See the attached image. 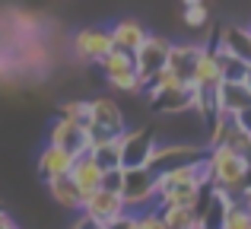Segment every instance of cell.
<instances>
[{"label": "cell", "mask_w": 251, "mask_h": 229, "mask_svg": "<svg viewBox=\"0 0 251 229\" xmlns=\"http://www.w3.org/2000/svg\"><path fill=\"white\" fill-rule=\"evenodd\" d=\"M207 169H210V188L229 194V198H239L251 185V162L229 147H210Z\"/></svg>", "instance_id": "obj_1"}, {"label": "cell", "mask_w": 251, "mask_h": 229, "mask_svg": "<svg viewBox=\"0 0 251 229\" xmlns=\"http://www.w3.org/2000/svg\"><path fill=\"white\" fill-rule=\"evenodd\" d=\"M99 70L105 74V80L111 83L115 89H121V93H147V83L140 80V74H137V61L130 51H121V48H111L108 54L99 61Z\"/></svg>", "instance_id": "obj_2"}, {"label": "cell", "mask_w": 251, "mask_h": 229, "mask_svg": "<svg viewBox=\"0 0 251 229\" xmlns=\"http://www.w3.org/2000/svg\"><path fill=\"white\" fill-rule=\"evenodd\" d=\"M203 156L207 153H203L201 147H194V143H153L147 169L153 175H159V172H169V169H175V166L197 162V159H203Z\"/></svg>", "instance_id": "obj_3"}, {"label": "cell", "mask_w": 251, "mask_h": 229, "mask_svg": "<svg viewBox=\"0 0 251 229\" xmlns=\"http://www.w3.org/2000/svg\"><path fill=\"white\" fill-rule=\"evenodd\" d=\"M111 48H115L111 29H105V25H86L74 35V57L83 64H99Z\"/></svg>", "instance_id": "obj_4"}, {"label": "cell", "mask_w": 251, "mask_h": 229, "mask_svg": "<svg viewBox=\"0 0 251 229\" xmlns=\"http://www.w3.org/2000/svg\"><path fill=\"white\" fill-rule=\"evenodd\" d=\"M153 130L137 127V130H121L118 134V147H121V169H143L153 153Z\"/></svg>", "instance_id": "obj_5"}, {"label": "cell", "mask_w": 251, "mask_h": 229, "mask_svg": "<svg viewBox=\"0 0 251 229\" xmlns=\"http://www.w3.org/2000/svg\"><path fill=\"white\" fill-rule=\"evenodd\" d=\"M169 51H172V42L166 35H147V42L134 51L137 74H140V80L147 83V86H150V80L169 64Z\"/></svg>", "instance_id": "obj_6"}, {"label": "cell", "mask_w": 251, "mask_h": 229, "mask_svg": "<svg viewBox=\"0 0 251 229\" xmlns=\"http://www.w3.org/2000/svg\"><path fill=\"white\" fill-rule=\"evenodd\" d=\"M121 198L127 210L147 207L150 201H156V175L143 169H124V185H121Z\"/></svg>", "instance_id": "obj_7"}, {"label": "cell", "mask_w": 251, "mask_h": 229, "mask_svg": "<svg viewBox=\"0 0 251 229\" xmlns=\"http://www.w3.org/2000/svg\"><path fill=\"white\" fill-rule=\"evenodd\" d=\"M124 210H127V207H124L121 191H108V188H96V191H92L89 198H83V204H80V213L92 217L102 226L111 223L115 217H121Z\"/></svg>", "instance_id": "obj_8"}, {"label": "cell", "mask_w": 251, "mask_h": 229, "mask_svg": "<svg viewBox=\"0 0 251 229\" xmlns=\"http://www.w3.org/2000/svg\"><path fill=\"white\" fill-rule=\"evenodd\" d=\"M48 143L67 150L74 156L89 153V137H86V124H76L70 118H57L54 124L48 127Z\"/></svg>", "instance_id": "obj_9"}, {"label": "cell", "mask_w": 251, "mask_h": 229, "mask_svg": "<svg viewBox=\"0 0 251 229\" xmlns=\"http://www.w3.org/2000/svg\"><path fill=\"white\" fill-rule=\"evenodd\" d=\"M191 83L203 93H213L223 83V67H220V51L216 45H201V54H197V64L191 70Z\"/></svg>", "instance_id": "obj_10"}, {"label": "cell", "mask_w": 251, "mask_h": 229, "mask_svg": "<svg viewBox=\"0 0 251 229\" xmlns=\"http://www.w3.org/2000/svg\"><path fill=\"white\" fill-rule=\"evenodd\" d=\"M213 102H216V112L220 115H239L251 108V89L245 83H235V80H223L220 86L213 89Z\"/></svg>", "instance_id": "obj_11"}, {"label": "cell", "mask_w": 251, "mask_h": 229, "mask_svg": "<svg viewBox=\"0 0 251 229\" xmlns=\"http://www.w3.org/2000/svg\"><path fill=\"white\" fill-rule=\"evenodd\" d=\"M89 124H99V127H105L108 134H121L124 130V112L121 105H118L115 99H108V96H99V99L89 102Z\"/></svg>", "instance_id": "obj_12"}, {"label": "cell", "mask_w": 251, "mask_h": 229, "mask_svg": "<svg viewBox=\"0 0 251 229\" xmlns=\"http://www.w3.org/2000/svg\"><path fill=\"white\" fill-rule=\"evenodd\" d=\"M70 178H74V185L80 188V194L83 198H89L96 188H102V166H99L96 159H92L89 153H83V156H76L74 159V166H70Z\"/></svg>", "instance_id": "obj_13"}, {"label": "cell", "mask_w": 251, "mask_h": 229, "mask_svg": "<svg viewBox=\"0 0 251 229\" xmlns=\"http://www.w3.org/2000/svg\"><path fill=\"white\" fill-rule=\"evenodd\" d=\"M213 45H216V51H223V54H235L245 64H251V29L226 25V29H220V35H216Z\"/></svg>", "instance_id": "obj_14"}, {"label": "cell", "mask_w": 251, "mask_h": 229, "mask_svg": "<svg viewBox=\"0 0 251 229\" xmlns=\"http://www.w3.org/2000/svg\"><path fill=\"white\" fill-rule=\"evenodd\" d=\"M74 159H76L74 153L54 147V143H45V150L38 153V175H42L45 181H48V178H57V175H67L70 166H74Z\"/></svg>", "instance_id": "obj_15"}, {"label": "cell", "mask_w": 251, "mask_h": 229, "mask_svg": "<svg viewBox=\"0 0 251 229\" xmlns=\"http://www.w3.org/2000/svg\"><path fill=\"white\" fill-rule=\"evenodd\" d=\"M194 96H197V86L188 80L184 86L169 89V93H159V96H153L150 102H153L156 112L172 115V112H184V108H194Z\"/></svg>", "instance_id": "obj_16"}, {"label": "cell", "mask_w": 251, "mask_h": 229, "mask_svg": "<svg viewBox=\"0 0 251 229\" xmlns=\"http://www.w3.org/2000/svg\"><path fill=\"white\" fill-rule=\"evenodd\" d=\"M147 35L150 32L143 29V23H137V19H118V23L111 25V42H115V48L130 51V54L147 42Z\"/></svg>", "instance_id": "obj_17"}, {"label": "cell", "mask_w": 251, "mask_h": 229, "mask_svg": "<svg viewBox=\"0 0 251 229\" xmlns=\"http://www.w3.org/2000/svg\"><path fill=\"white\" fill-rule=\"evenodd\" d=\"M197 54H201V45H194V42H178V45H172L166 67L175 70V74L188 83L191 80V70H194V64H197Z\"/></svg>", "instance_id": "obj_18"}, {"label": "cell", "mask_w": 251, "mask_h": 229, "mask_svg": "<svg viewBox=\"0 0 251 229\" xmlns=\"http://www.w3.org/2000/svg\"><path fill=\"white\" fill-rule=\"evenodd\" d=\"M48 194L54 198L57 207H64V210H80V204H83V194H80V188L74 185V178H70V175L48 178Z\"/></svg>", "instance_id": "obj_19"}, {"label": "cell", "mask_w": 251, "mask_h": 229, "mask_svg": "<svg viewBox=\"0 0 251 229\" xmlns=\"http://www.w3.org/2000/svg\"><path fill=\"white\" fill-rule=\"evenodd\" d=\"M166 220V229H201V217L194 213V207H156Z\"/></svg>", "instance_id": "obj_20"}, {"label": "cell", "mask_w": 251, "mask_h": 229, "mask_svg": "<svg viewBox=\"0 0 251 229\" xmlns=\"http://www.w3.org/2000/svg\"><path fill=\"white\" fill-rule=\"evenodd\" d=\"M89 156L102 166V172H108V169H121V147H118V137L111 143H102V147L89 150Z\"/></svg>", "instance_id": "obj_21"}, {"label": "cell", "mask_w": 251, "mask_h": 229, "mask_svg": "<svg viewBox=\"0 0 251 229\" xmlns=\"http://www.w3.org/2000/svg\"><path fill=\"white\" fill-rule=\"evenodd\" d=\"M220 229H251V210L242 204V201L232 198V204L226 207V217H223Z\"/></svg>", "instance_id": "obj_22"}, {"label": "cell", "mask_w": 251, "mask_h": 229, "mask_svg": "<svg viewBox=\"0 0 251 229\" xmlns=\"http://www.w3.org/2000/svg\"><path fill=\"white\" fill-rule=\"evenodd\" d=\"M220 67H223V80L245 83V76H248V67H251V64H245L242 57H235V54H223V51H220Z\"/></svg>", "instance_id": "obj_23"}, {"label": "cell", "mask_w": 251, "mask_h": 229, "mask_svg": "<svg viewBox=\"0 0 251 229\" xmlns=\"http://www.w3.org/2000/svg\"><path fill=\"white\" fill-rule=\"evenodd\" d=\"M61 118H70L76 124H89V102L74 99V102H64L61 105Z\"/></svg>", "instance_id": "obj_24"}, {"label": "cell", "mask_w": 251, "mask_h": 229, "mask_svg": "<svg viewBox=\"0 0 251 229\" xmlns=\"http://www.w3.org/2000/svg\"><path fill=\"white\" fill-rule=\"evenodd\" d=\"M207 6L203 3H191V6H184V23L191 25V29H203L207 25Z\"/></svg>", "instance_id": "obj_25"}, {"label": "cell", "mask_w": 251, "mask_h": 229, "mask_svg": "<svg viewBox=\"0 0 251 229\" xmlns=\"http://www.w3.org/2000/svg\"><path fill=\"white\" fill-rule=\"evenodd\" d=\"M137 223H140V229H166V220H162L159 210H143V213H137Z\"/></svg>", "instance_id": "obj_26"}, {"label": "cell", "mask_w": 251, "mask_h": 229, "mask_svg": "<svg viewBox=\"0 0 251 229\" xmlns=\"http://www.w3.org/2000/svg\"><path fill=\"white\" fill-rule=\"evenodd\" d=\"M105 229H140V223H137L134 210H124L121 217H115L111 223H105Z\"/></svg>", "instance_id": "obj_27"}, {"label": "cell", "mask_w": 251, "mask_h": 229, "mask_svg": "<svg viewBox=\"0 0 251 229\" xmlns=\"http://www.w3.org/2000/svg\"><path fill=\"white\" fill-rule=\"evenodd\" d=\"M121 185H124V169H108L102 175V188H108V191H121Z\"/></svg>", "instance_id": "obj_28"}, {"label": "cell", "mask_w": 251, "mask_h": 229, "mask_svg": "<svg viewBox=\"0 0 251 229\" xmlns=\"http://www.w3.org/2000/svg\"><path fill=\"white\" fill-rule=\"evenodd\" d=\"M232 121L239 124L245 134H251V108H245V112H239V115H232Z\"/></svg>", "instance_id": "obj_29"}, {"label": "cell", "mask_w": 251, "mask_h": 229, "mask_svg": "<svg viewBox=\"0 0 251 229\" xmlns=\"http://www.w3.org/2000/svg\"><path fill=\"white\" fill-rule=\"evenodd\" d=\"M74 229H105L102 223H96L92 217H86V213H80V220L74 223Z\"/></svg>", "instance_id": "obj_30"}, {"label": "cell", "mask_w": 251, "mask_h": 229, "mask_svg": "<svg viewBox=\"0 0 251 229\" xmlns=\"http://www.w3.org/2000/svg\"><path fill=\"white\" fill-rule=\"evenodd\" d=\"M0 229H19L16 223H13V217L6 210H0Z\"/></svg>", "instance_id": "obj_31"}, {"label": "cell", "mask_w": 251, "mask_h": 229, "mask_svg": "<svg viewBox=\"0 0 251 229\" xmlns=\"http://www.w3.org/2000/svg\"><path fill=\"white\" fill-rule=\"evenodd\" d=\"M245 86L251 89V67H248V76H245Z\"/></svg>", "instance_id": "obj_32"}, {"label": "cell", "mask_w": 251, "mask_h": 229, "mask_svg": "<svg viewBox=\"0 0 251 229\" xmlns=\"http://www.w3.org/2000/svg\"><path fill=\"white\" fill-rule=\"evenodd\" d=\"M191 3H203V0H184V6H191Z\"/></svg>", "instance_id": "obj_33"}, {"label": "cell", "mask_w": 251, "mask_h": 229, "mask_svg": "<svg viewBox=\"0 0 251 229\" xmlns=\"http://www.w3.org/2000/svg\"><path fill=\"white\" fill-rule=\"evenodd\" d=\"M0 210H3V207H0Z\"/></svg>", "instance_id": "obj_34"}, {"label": "cell", "mask_w": 251, "mask_h": 229, "mask_svg": "<svg viewBox=\"0 0 251 229\" xmlns=\"http://www.w3.org/2000/svg\"><path fill=\"white\" fill-rule=\"evenodd\" d=\"M201 229H203V226H201Z\"/></svg>", "instance_id": "obj_35"}]
</instances>
